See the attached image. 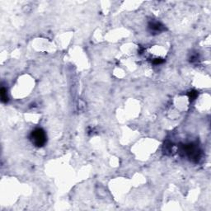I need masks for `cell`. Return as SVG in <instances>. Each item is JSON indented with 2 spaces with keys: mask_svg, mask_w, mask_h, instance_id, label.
<instances>
[{
  "mask_svg": "<svg viewBox=\"0 0 211 211\" xmlns=\"http://www.w3.org/2000/svg\"><path fill=\"white\" fill-rule=\"evenodd\" d=\"M0 93H1V101L3 102H7L8 101V97L7 96V91L4 87H2L1 88V91H0Z\"/></svg>",
  "mask_w": 211,
  "mask_h": 211,
  "instance_id": "277c9868",
  "label": "cell"
},
{
  "mask_svg": "<svg viewBox=\"0 0 211 211\" xmlns=\"http://www.w3.org/2000/svg\"><path fill=\"white\" fill-rule=\"evenodd\" d=\"M31 140L32 144L36 147H42L46 143V134L45 132L41 128H37L34 130L31 134Z\"/></svg>",
  "mask_w": 211,
  "mask_h": 211,
  "instance_id": "7a4b0ae2",
  "label": "cell"
},
{
  "mask_svg": "<svg viewBox=\"0 0 211 211\" xmlns=\"http://www.w3.org/2000/svg\"><path fill=\"white\" fill-rule=\"evenodd\" d=\"M181 153L187 156L192 161L197 162L200 157V150L199 147L195 144H184L181 147Z\"/></svg>",
  "mask_w": 211,
  "mask_h": 211,
  "instance_id": "6da1fadb",
  "label": "cell"
},
{
  "mask_svg": "<svg viewBox=\"0 0 211 211\" xmlns=\"http://www.w3.org/2000/svg\"><path fill=\"white\" fill-rule=\"evenodd\" d=\"M163 62V60L160 59V58H156V59H154V60H153V63H154V64H162Z\"/></svg>",
  "mask_w": 211,
  "mask_h": 211,
  "instance_id": "8992f818",
  "label": "cell"
},
{
  "mask_svg": "<svg viewBox=\"0 0 211 211\" xmlns=\"http://www.w3.org/2000/svg\"><path fill=\"white\" fill-rule=\"evenodd\" d=\"M197 96H198V93L195 91H191V92L189 93V98H190L191 101H194L197 97Z\"/></svg>",
  "mask_w": 211,
  "mask_h": 211,
  "instance_id": "5b68a950",
  "label": "cell"
},
{
  "mask_svg": "<svg viewBox=\"0 0 211 211\" xmlns=\"http://www.w3.org/2000/svg\"><path fill=\"white\" fill-rule=\"evenodd\" d=\"M148 28H149L151 32H156V33L163 32V31H164V29H165L164 28V26H163L162 23H159V22H151V23H149Z\"/></svg>",
  "mask_w": 211,
  "mask_h": 211,
  "instance_id": "3957f363",
  "label": "cell"
}]
</instances>
